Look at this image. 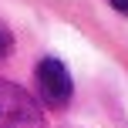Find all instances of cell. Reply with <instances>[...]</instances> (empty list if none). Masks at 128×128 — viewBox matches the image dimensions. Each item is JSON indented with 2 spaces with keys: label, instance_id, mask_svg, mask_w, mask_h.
<instances>
[{
  "label": "cell",
  "instance_id": "3",
  "mask_svg": "<svg viewBox=\"0 0 128 128\" xmlns=\"http://www.w3.org/2000/svg\"><path fill=\"white\" fill-rule=\"evenodd\" d=\"M108 4H111V7H115V10H118V14H128V0H108Z\"/></svg>",
  "mask_w": 128,
  "mask_h": 128
},
{
  "label": "cell",
  "instance_id": "2",
  "mask_svg": "<svg viewBox=\"0 0 128 128\" xmlns=\"http://www.w3.org/2000/svg\"><path fill=\"white\" fill-rule=\"evenodd\" d=\"M10 51H14V37H10V30H7V27H0V61H4Z\"/></svg>",
  "mask_w": 128,
  "mask_h": 128
},
{
  "label": "cell",
  "instance_id": "1",
  "mask_svg": "<svg viewBox=\"0 0 128 128\" xmlns=\"http://www.w3.org/2000/svg\"><path fill=\"white\" fill-rule=\"evenodd\" d=\"M37 88L47 104H68L71 101V74L58 58H44L37 64Z\"/></svg>",
  "mask_w": 128,
  "mask_h": 128
}]
</instances>
